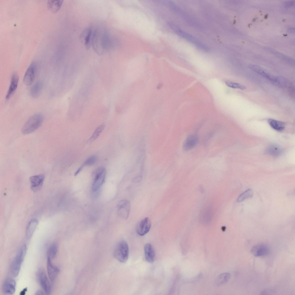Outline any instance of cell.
I'll return each instance as SVG.
<instances>
[{
	"label": "cell",
	"mask_w": 295,
	"mask_h": 295,
	"mask_svg": "<svg viewBox=\"0 0 295 295\" xmlns=\"http://www.w3.org/2000/svg\"><path fill=\"white\" fill-rule=\"evenodd\" d=\"M288 31L289 32L291 33H294L295 32V29L294 28L290 27L288 29Z\"/></svg>",
	"instance_id": "35"
},
{
	"label": "cell",
	"mask_w": 295,
	"mask_h": 295,
	"mask_svg": "<svg viewBox=\"0 0 295 295\" xmlns=\"http://www.w3.org/2000/svg\"><path fill=\"white\" fill-rule=\"evenodd\" d=\"M38 224V220L35 219H32L28 224L26 232V237L28 239L32 236Z\"/></svg>",
	"instance_id": "19"
},
{
	"label": "cell",
	"mask_w": 295,
	"mask_h": 295,
	"mask_svg": "<svg viewBox=\"0 0 295 295\" xmlns=\"http://www.w3.org/2000/svg\"><path fill=\"white\" fill-rule=\"evenodd\" d=\"M43 88V84L39 81L34 84L31 88L30 94L31 97L36 98L39 95Z\"/></svg>",
	"instance_id": "21"
},
{
	"label": "cell",
	"mask_w": 295,
	"mask_h": 295,
	"mask_svg": "<svg viewBox=\"0 0 295 295\" xmlns=\"http://www.w3.org/2000/svg\"><path fill=\"white\" fill-rule=\"evenodd\" d=\"M27 288H25L24 289L22 290L21 291V292H20V294L22 295H23L25 294V292L27 291Z\"/></svg>",
	"instance_id": "36"
},
{
	"label": "cell",
	"mask_w": 295,
	"mask_h": 295,
	"mask_svg": "<svg viewBox=\"0 0 295 295\" xmlns=\"http://www.w3.org/2000/svg\"><path fill=\"white\" fill-rule=\"evenodd\" d=\"M145 257L146 261L149 262H153L155 258V252L152 245L149 243L146 244L144 247Z\"/></svg>",
	"instance_id": "18"
},
{
	"label": "cell",
	"mask_w": 295,
	"mask_h": 295,
	"mask_svg": "<svg viewBox=\"0 0 295 295\" xmlns=\"http://www.w3.org/2000/svg\"><path fill=\"white\" fill-rule=\"evenodd\" d=\"M266 150L267 153L274 156L279 155L282 152L281 150L279 147L274 145L270 146Z\"/></svg>",
	"instance_id": "26"
},
{
	"label": "cell",
	"mask_w": 295,
	"mask_h": 295,
	"mask_svg": "<svg viewBox=\"0 0 295 295\" xmlns=\"http://www.w3.org/2000/svg\"><path fill=\"white\" fill-rule=\"evenodd\" d=\"M266 49L271 53L275 55L277 57L281 58V59L288 61L289 62L293 63V60L292 59L289 57L284 55V54L280 53L278 52L275 50H274L270 48L267 47Z\"/></svg>",
	"instance_id": "27"
},
{
	"label": "cell",
	"mask_w": 295,
	"mask_h": 295,
	"mask_svg": "<svg viewBox=\"0 0 295 295\" xmlns=\"http://www.w3.org/2000/svg\"><path fill=\"white\" fill-rule=\"evenodd\" d=\"M106 175V170L103 167H100L95 169L92 173L93 182L92 190L93 192L97 191L104 183Z\"/></svg>",
	"instance_id": "5"
},
{
	"label": "cell",
	"mask_w": 295,
	"mask_h": 295,
	"mask_svg": "<svg viewBox=\"0 0 295 295\" xmlns=\"http://www.w3.org/2000/svg\"><path fill=\"white\" fill-rule=\"evenodd\" d=\"M151 226L150 219L148 217L145 218L137 224L136 227L137 232L140 236H144L149 231Z\"/></svg>",
	"instance_id": "7"
},
{
	"label": "cell",
	"mask_w": 295,
	"mask_h": 295,
	"mask_svg": "<svg viewBox=\"0 0 295 295\" xmlns=\"http://www.w3.org/2000/svg\"><path fill=\"white\" fill-rule=\"evenodd\" d=\"M198 141L197 137L195 135L188 136L186 139L183 144V148L185 151L189 150L194 148Z\"/></svg>",
	"instance_id": "17"
},
{
	"label": "cell",
	"mask_w": 295,
	"mask_h": 295,
	"mask_svg": "<svg viewBox=\"0 0 295 295\" xmlns=\"http://www.w3.org/2000/svg\"><path fill=\"white\" fill-rule=\"evenodd\" d=\"M269 247L266 244H260L253 247L251 250V252L254 256L260 257L266 256L270 252Z\"/></svg>",
	"instance_id": "12"
},
{
	"label": "cell",
	"mask_w": 295,
	"mask_h": 295,
	"mask_svg": "<svg viewBox=\"0 0 295 295\" xmlns=\"http://www.w3.org/2000/svg\"><path fill=\"white\" fill-rule=\"evenodd\" d=\"M44 178V175L42 174L31 176L30 180L31 190L34 192L39 190L42 186Z\"/></svg>",
	"instance_id": "11"
},
{
	"label": "cell",
	"mask_w": 295,
	"mask_h": 295,
	"mask_svg": "<svg viewBox=\"0 0 295 295\" xmlns=\"http://www.w3.org/2000/svg\"><path fill=\"white\" fill-rule=\"evenodd\" d=\"M295 3L294 0L287 1L285 2L284 5L286 8H289L294 6L295 5Z\"/></svg>",
	"instance_id": "32"
},
{
	"label": "cell",
	"mask_w": 295,
	"mask_h": 295,
	"mask_svg": "<svg viewBox=\"0 0 295 295\" xmlns=\"http://www.w3.org/2000/svg\"><path fill=\"white\" fill-rule=\"evenodd\" d=\"M63 3L61 0H50L48 1L47 5L50 11L56 12L60 8Z\"/></svg>",
	"instance_id": "23"
},
{
	"label": "cell",
	"mask_w": 295,
	"mask_h": 295,
	"mask_svg": "<svg viewBox=\"0 0 295 295\" xmlns=\"http://www.w3.org/2000/svg\"><path fill=\"white\" fill-rule=\"evenodd\" d=\"M15 281L11 278H7L5 279L3 285V290L4 293L7 294H13L16 290Z\"/></svg>",
	"instance_id": "15"
},
{
	"label": "cell",
	"mask_w": 295,
	"mask_h": 295,
	"mask_svg": "<svg viewBox=\"0 0 295 295\" xmlns=\"http://www.w3.org/2000/svg\"><path fill=\"white\" fill-rule=\"evenodd\" d=\"M250 69L260 75L273 84L275 77L271 75L264 69L259 65L251 64L249 65Z\"/></svg>",
	"instance_id": "13"
},
{
	"label": "cell",
	"mask_w": 295,
	"mask_h": 295,
	"mask_svg": "<svg viewBox=\"0 0 295 295\" xmlns=\"http://www.w3.org/2000/svg\"><path fill=\"white\" fill-rule=\"evenodd\" d=\"M46 293L42 291L41 290H38L37 291L35 294V295H43L45 294Z\"/></svg>",
	"instance_id": "34"
},
{
	"label": "cell",
	"mask_w": 295,
	"mask_h": 295,
	"mask_svg": "<svg viewBox=\"0 0 295 295\" xmlns=\"http://www.w3.org/2000/svg\"><path fill=\"white\" fill-rule=\"evenodd\" d=\"M226 84L228 86L235 89H238L243 90L246 88L245 86L240 84L233 82L227 81L225 82Z\"/></svg>",
	"instance_id": "30"
},
{
	"label": "cell",
	"mask_w": 295,
	"mask_h": 295,
	"mask_svg": "<svg viewBox=\"0 0 295 295\" xmlns=\"http://www.w3.org/2000/svg\"><path fill=\"white\" fill-rule=\"evenodd\" d=\"M97 160V157L94 156H91L87 159L82 165L84 166H90L94 164Z\"/></svg>",
	"instance_id": "31"
},
{
	"label": "cell",
	"mask_w": 295,
	"mask_h": 295,
	"mask_svg": "<svg viewBox=\"0 0 295 295\" xmlns=\"http://www.w3.org/2000/svg\"><path fill=\"white\" fill-rule=\"evenodd\" d=\"M58 247L57 244L54 243L52 244L50 246L47 253V256L48 258L49 259L51 260L54 258L57 252Z\"/></svg>",
	"instance_id": "24"
},
{
	"label": "cell",
	"mask_w": 295,
	"mask_h": 295,
	"mask_svg": "<svg viewBox=\"0 0 295 295\" xmlns=\"http://www.w3.org/2000/svg\"><path fill=\"white\" fill-rule=\"evenodd\" d=\"M37 276L40 284L46 294H50L51 292V282L43 269L40 268L38 270Z\"/></svg>",
	"instance_id": "6"
},
{
	"label": "cell",
	"mask_w": 295,
	"mask_h": 295,
	"mask_svg": "<svg viewBox=\"0 0 295 295\" xmlns=\"http://www.w3.org/2000/svg\"><path fill=\"white\" fill-rule=\"evenodd\" d=\"M26 251V246L24 245L20 249L12 263L10 271L12 275L14 277H17L19 273L22 263L25 257Z\"/></svg>",
	"instance_id": "3"
},
{
	"label": "cell",
	"mask_w": 295,
	"mask_h": 295,
	"mask_svg": "<svg viewBox=\"0 0 295 295\" xmlns=\"http://www.w3.org/2000/svg\"><path fill=\"white\" fill-rule=\"evenodd\" d=\"M43 121V115L40 114H34L30 118L23 126L21 132L24 135L30 134L38 128Z\"/></svg>",
	"instance_id": "2"
},
{
	"label": "cell",
	"mask_w": 295,
	"mask_h": 295,
	"mask_svg": "<svg viewBox=\"0 0 295 295\" xmlns=\"http://www.w3.org/2000/svg\"><path fill=\"white\" fill-rule=\"evenodd\" d=\"M212 210L210 207H207L203 210L201 214V219L204 224H208L210 222L212 218Z\"/></svg>",
	"instance_id": "20"
},
{
	"label": "cell",
	"mask_w": 295,
	"mask_h": 295,
	"mask_svg": "<svg viewBox=\"0 0 295 295\" xmlns=\"http://www.w3.org/2000/svg\"><path fill=\"white\" fill-rule=\"evenodd\" d=\"M114 254L115 258L120 262H126L129 256V248L127 242L124 241L119 242L115 247Z\"/></svg>",
	"instance_id": "4"
},
{
	"label": "cell",
	"mask_w": 295,
	"mask_h": 295,
	"mask_svg": "<svg viewBox=\"0 0 295 295\" xmlns=\"http://www.w3.org/2000/svg\"><path fill=\"white\" fill-rule=\"evenodd\" d=\"M268 122L270 126L274 129L279 131L283 130L285 128V123L281 121L273 119H268Z\"/></svg>",
	"instance_id": "22"
},
{
	"label": "cell",
	"mask_w": 295,
	"mask_h": 295,
	"mask_svg": "<svg viewBox=\"0 0 295 295\" xmlns=\"http://www.w3.org/2000/svg\"><path fill=\"white\" fill-rule=\"evenodd\" d=\"M47 266L48 274L50 282L53 284L55 282L59 273V269L52 263V260L48 258L47 259Z\"/></svg>",
	"instance_id": "10"
},
{
	"label": "cell",
	"mask_w": 295,
	"mask_h": 295,
	"mask_svg": "<svg viewBox=\"0 0 295 295\" xmlns=\"http://www.w3.org/2000/svg\"><path fill=\"white\" fill-rule=\"evenodd\" d=\"M230 275L228 273L221 274L216 278L215 283L218 285H223L226 283L230 278Z\"/></svg>",
	"instance_id": "25"
},
{
	"label": "cell",
	"mask_w": 295,
	"mask_h": 295,
	"mask_svg": "<svg viewBox=\"0 0 295 295\" xmlns=\"http://www.w3.org/2000/svg\"><path fill=\"white\" fill-rule=\"evenodd\" d=\"M253 194L252 190L251 189H248L241 194L237 199L238 202H241L248 198L252 197Z\"/></svg>",
	"instance_id": "28"
},
{
	"label": "cell",
	"mask_w": 295,
	"mask_h": 295,
	"mask_svg": "<svg viewBox=\"0 0 295 295\" xmlns=\"http://www.w3.org/2000/svg\"><path fill=\"white\" fill-rule=\"evenodd\" d=\"M83 167H84L82 165L75 172V175L76 176L81 171Z\"/></svg>",
	"instance_id": "33"
},
{
	"label": "cell",
	"mask_w": 295,
	"mask_h": 295,
	"mask_svg": "<svg viewBox=\"0 0 295 295\" xmlns=\"http://www.w3.org/2000/svg\"><path fill=\"white\" fill-rule=\"evenodd\" d=\"M37 71V65L35 63L31 64L27 70L23 78L24 84L27 85H31L35 79Z\"/></svg>",
	"instance_id": "9"
},
{
	"label": "cell",
	"mask_w": 295,
	"mask_h": 295,
	"mask_svg": "<svg viewBox=\"0 0 295 295\" xmlns=\"http://www.w3.org/2000/svg\"><path fill=\"white\" fill-rule=\"evenodd\" d=\"M168 24L171 28L177 34L190 42L198 48L205 51L209 50V48L207 45L193 35L182 30L172 22H168Z\"/></svg>",
	"instance_id": "1"
},
{
	"label": "cell",
	"mask_w": 295,
	"mask_h": 295,
	"mask_svg": "<svg viewBox=\"0 0 295 295\" xmlns=\"http://www.w3.org/2000/svg\"><path fill=\"white\" fill-rule=\"evenodd\" d=\"M117 207L119 215L123 218L127 219L129 215L131 210V204L129 201L126 200H121L118 203Z\"/></svg>",
	"instance_id": "8"
},
{
	"label": "cell",
	"mask_w": 295,
	"mask_h": 295,
	"mask_svg": "<svg viewBox=\"0 0 295 295\" xmlns=\"http://www.w3.org/2000/svg\"><path fill=\"white\" fill-rule=\"evenodd\" d=\"M92 27H89L84 31L80 36V39L87 49H88L92 44Z\"/></svg>",
	"instance_id": "14"
},
{
	"label": "cell",
	"mask_w": 295,
	"mask_h": 295,
	"mask_svg": "<svg viewBox=\"0 0 295 295\" xmlns=\"http://www.w3.org/2000/svg\"><path fill=\"white\" fill-rule=\"evenodd\" d=\"M105 127V125L102 124L99 126L95 130L90 138L89 140L90 141H93L97 139Z\"/></svg>",
	"instance_id": "29"
},
{
	"label": "cell",
	"mask_w": 295,
	"mask_h": 295,
	"mask_svg": "<svg viewBox=\"0 0 295 295\" xmlns=\"http://www.w3.org/2000/svg\"><path fill=\"white\" fill-rule=\"evenodd\" d=\"M18 74L14 73L12 76L10 84L6 95L7 99H10L15 92L18 86Z\"/></svg>",
	"instance_id": "16"
}]
</instances>
